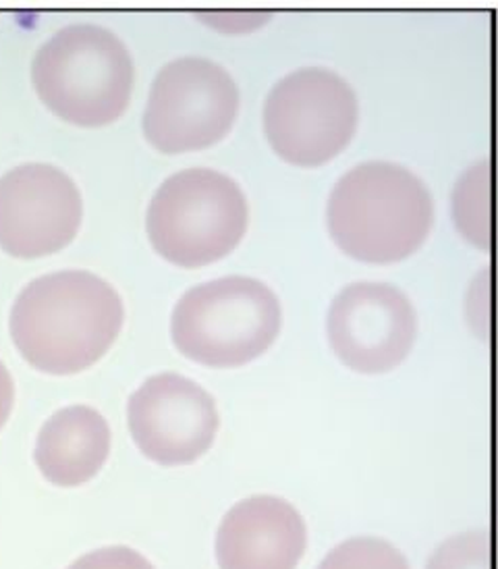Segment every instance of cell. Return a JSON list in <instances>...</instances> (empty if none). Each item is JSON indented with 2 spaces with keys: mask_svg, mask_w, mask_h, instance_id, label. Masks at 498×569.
<instances>
[{
  "mask_svg": "<svg viewBox=\"0 0 498 569\" xmlns=\"http://www.w3.org/2000/svg\"><path fill=\"white\" fill-rule=\"evenodd\" d=\"M112 284L86 270L31 281L11 310V337L28 365L47 375H76L96 365L123 327Z\"/></svg>",
  "mask_w": 498,
  "mask_h": 569,
  "instance_id": "obj_1",
  "label": "cell"
},
{
  "mask_svg": "<svg viewBox=\"0 0 498 569\" xmlns=\"http://www.w3.org/2000/svg\"><path fill=\"white\" fill-rule=\"evenodd\" d=\"M327 217L342 252L359 262L390 264L420 250L435 222V204L418 174L374 160L342 174Z\"/></svg>",
  "mask_w": 498,
  "mask_h": 569,
  "instance_id": "obj_2",
  "label": "cell"
},
{
  "mask_svg": "<svg viewBox=\"0 0 498 569\" xmlns=\"http://www.w3.org/2000/svg\"><path fill=\"white\" fill-rule=\"evenodd\" d=\"M31 81L50 111L79 127L117 121L129 107L133 61L119 36L100 26H69L40 48Z\"/></svg>",
  "mask_w": 498,
  "mask_h": 569,
  "instance_id": "obj_3",
  "label": "cell"
},
{
  "mask_svg": "<svg viewBox=\"0 0 498 569\" xmlns=\"http://www.w3.org/2000/svg\"><path fill=\"white\" fill-rule=\"evenodd\" d=\"M279 298L249 277L196 284L175 306L171 332L177 349L198 365L235 368L260 358L280 331Z\"/></svg>",
  "mask_w": 498,
  "mask_h": 569,
  "instance_id": "obj_4",
  "label": "cell"
},
{
  "mask_svg": "<svg viewBox=\"0 0 498 569\" xmlns=\"http://www.w3.org/2000/svg\"><path fill=\"white\" fill-rule=\"evenodd\" d=\"M248 200L231 177L187 169L169 177L148 206V238L156 252L183 269L229 256L248 231Z\"/></svg>",
  "mask_w": 498,
  "mask_h": 569,
  "instance_id": "obj_5",
  "label": "cell"
},
{
  "mask_svg": "<svg viewBox=\"0 0 498 569\" xmlns=\"http://www.w3.org/2000/svg\"><path fill=\"white\" fill-rule=\"evenodd\" d=\"M358 98L341 76L308 67L282 78L266 98V140L296 167H320L353 140Z\"/></svg>",
  "mask_w": 498,
  "mask_h": 569,
  "instance_id": "obj_6",
  "label": "cell"
},
{
  "mask_svg": "<svg viewBox=\"0 0 498 569\" xmlns=\"http://www.w3.org/2000/svg\"><path fill=\"white\" fill-rule=\"evenodd\" d=\"M237 112L239 90L227 69L202 57H183L156 76L143 133L165 154L203 150L231 131Z\"/></svg>",
  "mask_w": 498,
  "mask_h": 569,
  "instance_id": "obj_7",
  "label": "cell"
},
{
  "mask_svg": "<svg viewBox=\"0 0 498 569\" xmlns=\"http://www.w3.org/2000/svg\"><path fill=\"white\" fill-rule=\"evenodd\" d=\"M83 219L76 181L59 167L30 162L0 177V248L42 258L69 246Z\"/></svg>",
  "mask_w": 498,
  "mask_h": 569,
  "instance_id": "obj_8",
  "label": "cell"
},
{
  "mask_svg": "<svg viewBox=\"0 0 498 569\" xmlns=\"http://www.w3.org/2000/svg\"><path fill=\"white\" fill-rule=\"evenodd\" d=\"M418 318L401 289L353 283L328 312V341L342 365L361 375H382L404 362L416 343Z\"/></svg>",
  "mask_w": 498,
  "mask_h": 569,
  "instance_id": "obj_9",
  "label": "cell"
},
{
  "mask_svg": "<svg viewBox=\"0 0 498 569\" xmlns=\"http://www.w3.org/2000/svg\"><path fill=\"white\" fill-rule=\"evenodd\" d=\"M127 418L141 453L160 466H186L202 458L220 425L212 396L175 372L146 380L129 399Z\"/></svg>",
  "mask_w": 498,
  "mask_h": 569,
  "instance_id": "obj_10",
  "label": "cell"
},
{
  "mask_svg": "<svg viewBox=\"0 0 498 569\" xmlns=\"http://www.w3.org/2000/svg\"><path fill=\"white\" fill-rule=\"evenodd\" d=\"M308 542L306 522L279 497H249L218 528L220 569H296Z\"/></svg>",
  "mask_w": 498,
  "mask_h": 569,
  "instance_id": "obj_11",
  "label": "cell"
},
{
  "mask_svg": "<svg viewBox=\"0 0 498 569\" xmlns=\"http://www.w3.org/2000/svg\"><path fill=\"white\" fill-rule=\"evenodd\" d=\"M109 453V422L88 406H71L52 413L36 441L40 472L48 482L67 489L92 480Z\"/></svg>",
  "mask_w": 498,
  "mask_h": 569,
  "instance_id": "obj_12",
  "label": "cell"
},
{
  "mask_svg": "<svg viewBox=\"0 0 498 569\" xmlns=\"http://www.w3.org/2000/svg\"><path fill=\"white\" fill-rule=\"evenodd\" d=\"M488 164H478L464 174L455 188V221L464 238L478 248H488L490 239V190Z\"/></svg>",
  "mask_w": 498,
  "mask_h": 569,
  "instance_id": "obj_13",
  "label": "cell"
},
{
  "mask_svg": "<svg viewBox=\"0 0 498 569\" xmlns=\"http://www.w3.org/2000/svg\"><path fill=\"white\" fill-rule=\"evenodd\" d=\"M318 569H409L399 549L380 538H351L335 547Z\"/></svg>",
  "mask_w": 498,
  "mask_h": 569,
  "instance_id": "obj_14",
  "label": "cell"
},
{
  "mask_svg": "<svg viewBox=\"0 0 498 569\" xmlns=\"http://www.w3.org/2000/svg\"><path fill=\"white\" fill-rule=\"evenodd\" d=\"M428 569H490V537L476 530L445 540Z\"/></svg>",
  "mask_w": 498,
  "mask_h": 569,
  "instance_id": "obj_15",
  "label": "cell"
},
{
  "mask_svg": "<svg viewBox=\"0 0 498 569\" xmlns=\"http://www.w3.org/2000/svg\"><path fill=\"white\" fill-rule=\"evenodd\" d=\"M69 569H155V566L129 547H104L79 557Z\"/></svg>",
  "mask_w": 498,
  "mask_h": 569,
  "instance_id": "obj_16",
  "label": "cell"
},
{
  "mask_svg": "<svg viewBox=\"0 0 498 569\" xmlns=\"http://www.w3.org/2000/svg\"><path fill=\"white\" fill-rule=\"evenodd\" d=\"M16 401V382L11 379L7 366L0 362V428L9 420Z\"/></svg>",
  "mask_w": 498,
  "mask_h": 569,
  "instance_id": "obj_17",
  "label": "cell"
}]
</instances>
